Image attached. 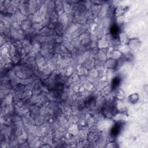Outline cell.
<instances>
[{
  "label": "cell",
  "instance_id": "obj_1",
  "mask_svg": "<svg viewBox=\"0 0 148 148\" xmlns=\"http://www.w3.org/2000/svg\"><path fill=\"white\" fill-rule=\"evenodd\" d=\"M129 48L133 50V52H136L141 46V42L138 39H133L129 41Z\"/></svg>",
  "mask_w": 148,
  "mask_h": 148
},
{
  "label": "cell",
  "instance_id": "obj_2",
  "mask_svg": "<svg viewBox=\"0 0 148 148\" xmlns=\"http://www.w3.org/2000/svg\"><path fill=\"white\" fill-rule=\"evenodd\" d=\"M139 99V96L137 93L133 94L129 96V97H128V100L129 102L132 104L137 103Z\"/></svg>",
  "mask_w": 148,
  "mask_h": 148
}]
</instances>
